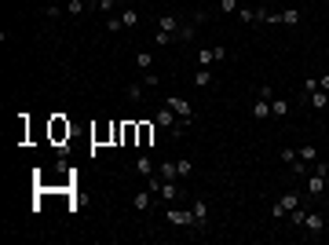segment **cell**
Masks as SVG:
<instances>
[{"instance_id":"cell-1","label":"cell","mask_w":329,"mask_h":245,"mask_svg":"<svg viewBox=\"0 0 329 245\" xmlns=\"http://www.w3.org/2000/svg\"><path fill=\"white\" fill-rule=\"evenodd\" d=\"M165 106L172 110V114L180 117V121H187V125L194 121V106H190V102H187L183 96H168V99H165Z\"/></svg>"},{"instance_id":"cell-2","label":"cell","mask_w":329,"mask_h":245,"mask_svg":"<svg viewBox=\"0 0 329 245\" xmlns=\"http://www.w3.org/2000/svg\"><path fill=\"white\" fill-rule=\"evenodd\" d=\"M296 205H300V197H296L293 191H289V194H282V197H278V201H275V205H271V216H275V220H282V216H289V212H293V209H296Z\"/></svg>"},{"instance_id":"cell-3","label":"cell","mask_w":329,"mask_h":245,"mask_svg":"<svg viewBox=\"0 0 329 245\" xmlns=\"http://www.w3.org/2000/svg\"><path fill=\"white\" fill-rule=\"evenodd\" d=\"M165 220L172 223V227H194V209H168Z\"/></svg>"},{"instance_id":"cell-4","label":"cell","mask_w":329,"mask_h":245,"mask_svg":"<svg viewBox=\"0 0 329 245\" xmlns=\"http://www.w3.org/2000/svg\"><path fill=\"white\" fill-rule=\"evenodd\" d=\"M157 30H161V33H172V41H180L183 22H180L176 15H161V18H157Z\"/></svg>"},{"instance_id":"cell-5","label":"cell","mask_w":329,"mask_h":245,"mask_svg":"<svg viewBox=\"0 0 329 245\" xmlns=\"http://www.w3.org/2000/svg\"><path fill=\"white\" fill-rule=\"evenodd\" d=\"M150 201H154V191H150V187H143V191L132 197V209H136V212H146V209H150Z\"/></svg>"},{"instance_id":"cell-6","label":"cell","mask_w":329,"mask_h":245,"mask_svg":"<svg viewBox=\"0 0 329 245\" xmlns=\"http://www.w3.org/2000/svg\"><path fill=\"white\" fill-rule=\"evenodd\" d=\"M300 227H304L307 234H318V231L326 227V220H322V216H318V212H307V216H304V223H300Z\"/></svg>"},{"instance_id":"cell-7","label":"cell","mask_w":329,"mask_h":245,"mask_svg":"<svg viewBox=\"0 0 329 245\" xmlns=\"http://www.w3.org/2000/svg\"><path fill=\"white\" fill-rule=\"evenodd\" d=\"M136 172H139V176H146V180H150V176H154V157L139 154V157H136Z\"/></svg>"},{"instance_id":"cell-8","label":"cell","mask_w":329,"mask_h":245,"mask_svg":"<svg viewBox=\"0 0 329 245\" xmlns=\"http://www.w3.org/2000/svg\"><path fill=\"white\" fill-rule=\"evenodd\" d=\"M190 209H194V227H205V220H209V205H205V201H194Z\"/></svg>"},{"instance_id":"cell-9","label":"cell","mask_w":329,"mask_h":245,"mask_svg":"<svg viewBox=\"0 0 329 245\" xmlns=\"http://www.w3.org/2000/svg\"><path fill=\"white\" fill-rule=\"evenodd\" d=\"M307 102H311L315 110H326V106H329V92L318 88V92H311V96H307Z\"/></svg>"},{"instance_id":"cell-10","label":"cell","mask_w":329,"mask_h":245,"mask_svg":"<svg viewBox=\"0 0 329 245\" xmlns=\"http://www.w3.org/2000/svg\"><path fill=\"white\" fill-rule=\"evenodd\" d=\"M157 176H161V180H180V172H176V161H161V165H157Z\"/></svg>"},{"instance_id":"cell-11","label":"cell","mask_w":329,"mask_h":245,"mask_svg":"<svg viewBox=\"0 0 329 245\" xmlns=\"http://www.w3.org/2000/svg\"><path fill=\"white\" fill-rule=\"evenodd\" d=\"M252 117H256V121L271 117V102H267V99H256V102H252Z\"/></svg>"},{"instance_id":"cell-12","label":"cell","mask_w":329,"mask_h":245,"mask_svg":"<svg viewBox=\"0 0 329 245\" xmlns=\"http://www.w3.org/2000/svg\"><path fill=\"white\" fill-rule=\"evenodd\" d=\"M92 7V0H70V4H66V15H84Z\"/></svg>"},{"instance_id":"cell-13","label":"cell","mask_w":329,"mask_h":245,"mask_svg":"<svg viewBox=\"0 0 329 245\" xmlns=\"http://www.w3.org/2000/svg\"><path fill=\"white\" fill-rule=\"evenodd\" d=\"M121 22H125V30L139 26V11H136V7H125V11H121Z\"/></svg>"},{"instance_id":"cell-14","label":"cell","mask_w":329,"mask_h":245,"mask_svg":"<svg viewBox=\"0 0 329 245\" xmlns=\"http://www.w3.org/2000/svg\"><path fill=\"white\" fill-rule=\"evenodd\" d=\"M194 84H197V88H209V84H212V70H205V66H201V70L194 73Z\"/></svg>"},{"instance_id":"cell-15","label":"cell","mask_w":329,"mask_h":245,"mask_svg":"<svg viewBox=\"0 0 329 245\" xmlns=\"http://www.w3.org/2000/svg\"><path fill=\"white\" fill-rule=\"evenodd\" d=\"M300 18L304 15H300L296 7H289V11H282V26H300Z\"/></svg>"},{"instance_id":"cell-16","label":"cell","mask_w":329,"mask_h":245,"mask_svg":"<svg viewBox=\"0 0 329 245\" xmlns=\"http://www.w3.org/2000/svg\"><path fill=\"white\" fill-rule=\"evenodd\" d=\"M212 62H216V51H212V48H201V51H197V66H205V70H209Z\"/></svg>"},{"instance_id":"cell-17","label":"cell","mask_w":329,"mask_h":245,"mask_svg":"<svg viewBox=\"0 0 329 245\" xmlns=\"http://www.w3.org/2000/svg\"><path fill=\"white\" fill-rule=\"evenodd\" d=\"M136 136H139V125H125V128H121V139H125V147L136 143Z\"/></svg>"},{"instance_id":"cell-18","label":"cell","mask_w":329,"mask_h":245,"mask_svg":"<svg viewBox=\"0 0 329 245\" xmlns=\"http://www.w3.org/2000/svg\"><path fill=\"white\" fill-rule=\"evenodd\" d=\"M271 114H275V117H285V114H289V102H285V99H271Z\"/></svg>"},{"instance_id":"cell-19","label":"cell","mask_w":329,"mask_h":245,"mask_svg":"<svg viewBox=\"0 0 329 245\" xmlns=\"http://www.w3.org/2000/svg\"><path fill=\"white\" fill-rule=\"evenodd\" d=\"M300 157H304L307 165H315L318 161V147H300Z\"/></svg>"},{"instance_id":"cell-20","label":"cell","mask_w":329,"mask_h":245,"mask_svg":"<svg viewBox=\"0 0 329 245\" xmlns=\"http://www.w3.org/2000/svg\"><path fill=\"white\" fill-rule=\"evenodd\" d=\"M176 172H180V180H183V176H190V172H194L190 157H180V161H176Z\"/></svg>"},{"instance_id":"cell-21","label":"cell","mask_w":329,"mask_h":245,"mask_svg":"<svg viewBox=\"0 0 329 245\" xmlns=\"http://www.w3.org/2000/svg\"><path fill=\"white\" fill-rule=\"evenodd\" d=\"M136 66H139V70H150V66H154V55H150V51H139V55H136Z\"/></svg>"},{"instance_id":"cell-22","label":"cell","mask_w":329,"mask_h":245,"mask_svg":"<svg viewBox=\"0 0 329 245\" xmlns=\"http://www.w3.org/2000/svg\"><path fill=\"white\" fill-rule=\"evenodd\" d=\"M234 15H238V18H241L245 26H249V22H256V11H252V7H238Z\"/></svg>"},{"instance_id":"cell-23","label":"cell","mask_w":329,"mask_h":245,"mask_svg":"<svg viewBox=\"0 0 329 245\" xmlns=\"http://www.w3.org/2000/svg\"><path fill=\"white\" fill-rule=\"evenodd\" d=\"M106 30H110V33H121V30H125V22H121V15H110V18H106Z\"/></svg>"},{"instance_id":"cell-24","label":"cell","mask_w":329,"mask_h":245,"mask_svg":"<svg viewBox=\"0 0 329 245\" xmlns=\"http://www.w3.org/2000/svg\"><path fill=\"white\" fill-rule=\"evenodd\" d=\"M150 136H154V128H150V125H139V147H150Z\"/></svg>"},{"instance_id":"cell-25","label":"cell","mask_w":329,"mask_h":245,"mask_svg":"<svg viewBox=\"0 0 329 245\" xmlns=\"http://www.w3.org/2000/svg\"><path fill=\"white\" fill-rule=\"evenodd\" d=\"M143 84H146V88H157V84H161V77H157L154 70H143Z\"/></svg>"},{"instance_id":"cell-26","label":"cell","mask_w":329,"mask_h":245,"mask_svg":"<svg viewBox=\"0 0 329 245\" xmlns=\"http://www.w3.org/2000/svg\"><path fill=\"white\" fill-rule=\"evenodd\" d=\"M154 44H161V48H165V44H176V41H172V33H161V30H154Z\"/></svg>"},{"instance_id":"cell-27","label":"cell","mask_w":329,"mask_h":245,"mask_svg":"<svg viewBox=\"0 0 329 245\" xmlns=\"http://www.w3.org/2000/svg\"><path fill=\"white\" fill-rule=\"evenodd\" d=\"M143 88H146V84H132V88H128V99L139 102V99H143Z\"/></svg>"},{"instance_id":"cell-28","label":"cell","mask_w":329,"mask_h":245,"mask_svg":"<svg viewBox=\"0 0 329 245\" xmlns=\"http://www.w3.org/2000/svg\"><path fill=\"white\" fill-rule=\"evenodd\" d=\"M220 11H227V15H234V11H238V0H220Z\"/></svg>"},{"instance_id":"cell-29","label":"cell","mask_w":329,"mask_h":245,"mask_svg":"<svg viewBox=\"0 0 329 245\" xmlns=\"http://www.w3.org/2000/svg\"><path fill=\"white\" fill-rule=\"evenodd\" d=\"M117 4H125V0H99V11H114Z\"/></svg>"},{"instance_id":"cell-30","label":"cell","mask_w":329,"mask_h":245,"mask_svg":"<svg viewBox=\"0 0 329 245\" xmlns=\"http://www.w3.org/2000/svg\"><path fill=\"white\" fill-rule=\"evenodd\" d=\"M282 161L293 165V161H296V150H293V147H282Z\"/></svg>"},{"instance_id":"cell-31","label":"cell","mask_w":329,"mask_h":245,"mask_svg":"<svg viewBox=\"0 0 329 245\" xmlns=\"http://www.w3.org/2000/svg\"><path fill=\"white\" fill-rule=\"evenodd\" d=\"M304 92H307V96H311V92H318V77H307V81H304Z\"/></svg>"},{"instance_id":"cell-32","label":"cell","mask_w":329,"mask_h":245,"mask_svg":"<svg viewBox=\"0 0 329 245\" xmlns=\"http://www.w3.org/2000/svg\"><path fill=\"white\" fill-rule=\"evenodd\" d=\"M318 88H322V92H329V73H322V77H318Z\"/></svg>"},{"instance_id":"cell-33","label":"cell","mask_w":329,"mask_h":245,"mask_svg":"<svg viewBox=\"0 0 329 245\" xmlns=\"http://www.w3.org/2000/svg\"><path fill=\"white\" fill-rule=\"evenodd\" d=\"M326 212H329V201H326Z\"/></svg>"}]
</instances>
